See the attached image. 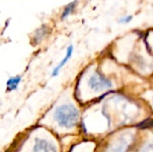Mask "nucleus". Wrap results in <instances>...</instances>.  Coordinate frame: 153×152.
Wrapping results in <instances>:
<instances>
[{
    "label": "nucleus",
    "mask_w": 153,
    "mask_h": 152,
    "mask_svg": "<svg viewBox=\"0 0 153 152\" xmlns=\"http://www.w3.org/2000/svg\"><path fill=\"white\" fill-rule=\"evenodd\" d=\"M54 119L59 126L72 128L79 119V111L72 104H64L55 110Z\"/></svg>",
    "instance_id": "obj_1"
},
{
    "label": "nucleus",
    "mask_w": 153,
    "mask_h": 152,
    "mask_svg": "<svg viewBox=\"0 0 153 152\" xmlns=\"http://www.w3.org/2000/svg\"><path fill=\"white\" fill-rule=\"evenodd\" d=\"M88 83L90 88L95 91H102L112 87V82L98 73H95L91 76Z\"/></svg>",
    "instance_id": "obj_2"
},
{
    "label": "nucleus",
    "mask_w": 153,
    "mask_h": 152,
    "mask_svg": "<svg viewBox=\"0 0 153 152\" xmlns=\"http://www.w3.org/2000/svg\"><path fill=\"white\" fill-rule=\"evenodd\" d=\"M33 152H57L56 147L49 142L42 139H36Z\"/></svg>",
    "instance_id": "obj_3"
},
{
    "label": "nucleus",
    "mask_w": 153,
    "mask_h": 152,
    "mask_svg": "<svg viewBox=\"0 0 153 152\" xmlns=\"http://www.w3.org/2000/svg\"><path fill=\"white\" fill-rule=\"evenodd\" d=\"M73 51H74V47H73V45H70L68 47H67V49H66V55H65V56L63 58V60L58 64V65L54 69V71H53V73H52V76H57L58 74H59V72H60V70L64 67V65L68 62V60L71 58V56H72V55H73Z\"/></svg>",
    "instance_id": "obj_4"
},
{
    "label": "nucleus",
    "mask_w": 153,
    "mask_h": 152,
    "mask_svg": "<svg viewBox=\"0 0 153 152\" xmlns=\"http://www.w3.org/2000/svg\"><path fill=\"white\" fill-rule=\"evenodd\" d=\"M22 81V78L20 76H15V77H11L7 80L6 82V87L7 90L12 91V90H15L18 88V85L20 84Z\"/></svg>",
    "instance_id": "obj_5"
},
{
    "label": "nucleus",
    "mask_w": 153,
    "mask_h": 152,
    "mask_svg": "<svg viewBox=\"0 0 153 152\" xmlns=\"http://www.w3.org/2000/svg\"><path fill=\"white\" fill-rule=\"evenodd\" d=\"M76 3H77V1L74 0V2L68 4L65 7L64 11H63V13H62V15H61V19H62V20H65L67 16H69V15L74 11V8H75V6H76Z\"/></svg>",
    "instance_id": "obj_6"
},
{
    "label": "nucleus",
    "mask_w": 153,
    "mask_h": 152,
    "mask_svg": "<svg viewBox=\"0 0 153 152\" xmlns=\"http://www.w3.org/2000/svg\"><path fill=\"white\" fill-rule=\"evenodd\" d=\"M47 34V28L45 26L41 27L39 30H38V31L36 32L35 34V41L38 42V41H40Z\"/></svg>",
    "instance_id": "obj_7"
},
{
    "label": "nucleus",
    "mask_w": 153,
    "mask_h": 152,
    "mask_svg": "<svg viewBox=\"0 0 153 152\" xmlns=\"http://www.w3.org/2000/svg\"><path fill=\"white\" fill-rule=\"evenodd\" d=\"M127 147V144L126 143H120V145L117 146V147H114L110 150L109 152H126V149Z\"/></svg>",
    "instance_id": "obj_8"
},
{
    "label": "nucleus",
    "mask_w": 153,
    "mask_h": 152,
    "mask_svg": "<svg viewBox=\"0 0 153 152\" xmlns=\"http://www.w3.org/2000/svg\"><path fill=\"white\" fill-rule=\"evenodd\" d=\"M133 20V16L132 15H126V16H124V17H121L119 20H118V22L119 23H129L131 21Z\"/></svg>",
    "instance_id": "obj_9"
},
{
    "label": "nucleus",
    "mask_w": 153,
    "mask_h": 152,
    "mask_svg": "<svg viewBox=\"0 0 153 152\" xmlns=\"http://www.w3.org/2000/svg\"><path fill=\"white\" fill-rule=\"evenodd\" d=\"M143 152H153V144H152V145L149 144L148 146H146L144 151Z\"/></svg>",
    "instance_id": "obj_10"
},
{
    "label": "nucleus",
    "mask_w": 153,
    "mask_h": 152,
    "mask_svg": "<svg viewBox=\"0 0 153 152\" xmlns=\"http://www.w3.org/2000/svg\"><path fill=\"white\" fill-rule=\"evenodd\" d=\"M88 1H91V0H88Z\"/></svg>",
    "instance_id": "obj_11"
}]
</instances>
